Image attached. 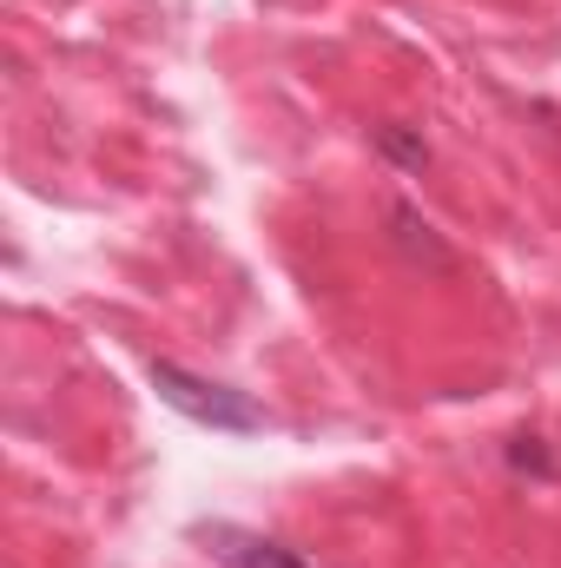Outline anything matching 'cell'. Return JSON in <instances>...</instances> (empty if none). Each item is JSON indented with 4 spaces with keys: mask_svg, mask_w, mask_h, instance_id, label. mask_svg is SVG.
<instances>
[{
    "mask_svg": "<svg viewBox=\"0 0 561 568\" xmlns=\"http://www.w3.org/2000/svg\"><path fill=\"white\" fill-rule=\"evenodd\" d=\"M152 390H159L178 417H192V424H205V429H225V436L265 429V410H258L245 390L212 384V377H192V371H178V364H152Z\"/></svg>",
    "mask_w": 561,
    "mask_h": 568,
    "instance_id": "6da1fadb",
    "label": "cell"
},
{
    "mask_svg": "<svg viewBox=\"0 0 561 568\" xmlns=\"http://www.w3.org/2000/svg\"><path fill=\"white\" fill-rule=\"evenodd\" d=\"M377 152H390L404 172H422V165H429V145H422L417 133H404V126H377Z\"/></svg>",
    "mask_w": 561,
    "mask_h": 568,
    "instance_id": "277c9868",
    "label": "cell"
},
{
    "mask_svg": "<svg viewBox=\"0 0 561 568\" xmlns=\"http://www.w3.org/2000/svg\"><path fill=\"white\" fill-rule=\"evenodd\" d=\"M390 225H397V245H404V258H410V265H422V272H456V252L436 239V225H429V219H417L410 205H397V212H390Z\"/></svg>",
    "mask_w": 561,
    "mask_h": 568,
    "instance_id": "3957f363",
    "label": "cell"
},
{
    "mask_svg": "<svg viewBox=\"0 0 561 568\" xmlns=\"http://www.w3.org/2000/svg\"><path fill=\"white\" fill-rule=\"evenodd\" d=\"M198 542H205L225 568H310L297 549H284L272 536H252V529H232V523H205Z\"/></svg>",
    "mask_w": 561,
    "mask_h": 568,
    "instance_id": "7a4b0ae2",
    "label": "cell"
},
{
    "mask_svg": "<svg viewBox=\"0 0 561 568\" xmlns=\"http://www.w3.org/2000/svg\"><path fill=\"white\" fill-rule=\"evenodd\" d=\"M509 456H516V469H536V476H555V463H549V456L536 449V436H522V443H516Z\"/></svg>",
    "mask_w": 561,
    "mask_h": 568,
    "instance_id": "5b68a950",
    "label": "cell"
}]
</instances>
